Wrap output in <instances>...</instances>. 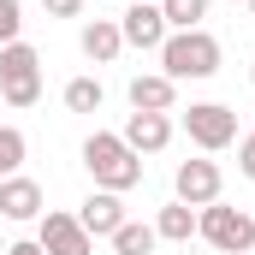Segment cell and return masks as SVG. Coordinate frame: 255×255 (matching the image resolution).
Segmentation results:
<instances>
[{"mask_svg": "<svg viewBox=\"0 0 255 255\" xmlns=\"http://www.w3.org/2000/svg\"><path fill=\"white\" fill-rule=\"evenodd\" d=\"M83 166H89L95 190H113V196H125V190L142 184V154H130V142L119 136V130H89Z\"/></svg>", "mask_w": 255, "mask_h": 255, "instance_id": "1", "label": "cell"}, {"mask_svg": "<svg viewBox=\"0 0 255 255\" xmlns=\"http://www.w3.org/2000/svg\"><path fill=\"white\" fill-rule=\"evenodd\" d=\"M160 71L172 83H202L220 71V36L214 30H172L160 42Z\"/></svg>", "mask_w": 255, "mask_h": 255, "instance_id": "2", "label": "cell"}, {"mask_svg": "<svg viewBox=\"0 0 255 255\" xmlns=\"http://www.w3.org/2000/svg\"><path fill=\"white\" fill-rule=\"evenodd\" d=\"M196 238L220 255H250L255 250V214L244 208H226V202H208L196 208Z\"/></svg>", "mask_w": 255, "mask_h": 255, "instance_id": "3", "label": "cell"}, {"mask_svg": "<svg viewBox=\"0 0 255 255\" xmlns=\"http://www.w3.org/2000/svg\"><path fill=\"white\" fill-rule=\"evenodd\" d=\"M0 101L6 107H36L42 101V54L30 42L0 48Z\"/></svg>", "mask_w": 255, "mask_h": 255, "instance_id": "4", "label": "cell"}, {"mask_svg": "<svg viewBox=\"0 0 255 255\" xmlns=\"http://www.w3.org/2000/svg\"><path fill=\"white\" fill-rule=\"evenodd\" d=\"M184 136H190L202 154H220V148L238 142V113H232L226 101H190V113H184Z\"/></svg>", "mask_w": 255, "mask_h": 255, "instance_id": "5", "label": "cell"}, {"mask_svg": "<svg viewBox=\"0 0 255 255\" xmlns=\"http://www.w3.org/2000/svg\"><path fill=\"white\" fill-rule=\"evenodd\" d=\"M226 190V178H220V166L202 154V160H178V172H172V202H184V208H208V202H220Z\"/></svg>", "mask_w": 255, "mask_h": 255, "instance_id": "6", "label": "cell"}, {"mask_svg": "<svg viewBox=\"0 0 255 255\" xmlns=\"http://www.w3.org/2000/svg\"><path fill=\"white\" fill-rule=\"evenodd\" d=\"M36 244H42V255H89V232L77 226V214H65V208H48L42 220H36Z\"/></svg>", "mask_w": 255, "mask_h": 255, "instance_id": "7", "label": "cell"}, {"mask_svg": "<svg viewBox=\"0 0 255 255\" xmlns=\"http://www.w3.org/2000/svg\"><path fill=\"white\" fill-rule=\"evenodd\" d=\"M119 36H125V48H142V54H160V42H166L172 30H166L160 6H142V0H130V12L119 18Z\"/></svg>", "mask_w": 255, "mask_h": 255, "instance_id": "8", "label": "cell"}, {"mask_svg": "<svg viewBox=\"0 0 255 255\" xmlns=\"http://www.w3.org/2000/svg\"><path fill=\"white\" fill-rule=\"evenodd\" d=\"M130 95V113H172V101H178V83L166 77V71H136L125 83Z\"/></svg>", "mask_w": 255, "mask_h": 255, "instance_id": "9", "label": "cell"}, {"mask_svg": "<svg viewBox=\"0 0 255 255\" xmlns=\"http://www.w3.org/2000/svg\"><path fill=\"white\" fill-rule=\"evenodd\" d=\"M77 226H83L89 238H113V232L125 226V196L89 190V196H83V208H77Z\"/></svg>", "mask_w": 255, "mask_h": 255, "instance_id": "10", "label": "cell"}, {"mask_svg": "<svg viewBox=\"0 0 255 255\" xmlns=\"http://www.w3.org/2000/svg\"><path fill=\"white\" fill-rule=\"evenodd\" d=\"M48 196L36 178H24V172H12V178H0V220H42L48 208H42Z\"/></svg>", "mask_w": 255, "mask_h": 255, "instance_id": "11", "label": "cell"}, {"mask_svg": "<svg viewBox=\"0 0 255 255\" xmlns=\"http://www.w3.org/2000/svg\"><path fill=\"white\" fill-rule=\"evenodd\" d=\"M119 136L130 142V154H160V148L172 142V119H166V113H130Z\"/></svg>", "mask_w": 255, "mask_h": 255, "instance_id": "12", "label": "cell"}, {"mask_svg": "<svg viewBox=\"0 0 255 255\" xmlns=\"http://www.w3.org/2000/svg\"><path fill=\"white\" fill-rule=\"evenodd\" d=\"M77 48H83V60H95V65H113L119 54H125L119 18H89V24H83V36H77Z\"/></svg>", "mask_w": 255, "mask_h": 255, "instance_id": "13", "label": "cell"}, {"mask_svg": "<svg viewBox=\"0 0 255 255\" xmlns=\"http://www.w3.org/2000/svg\"><path fill=\"white\" fill-rule=\"evenodd\" d=\"M154 238H160V244H184V250H190V238H196V208L166 202V208L154 214Z\"/></svg>", "mask_w": 255, "mask_h": 255, "instance_id": "14", "label": "cell"}, {"mask_svg": "<svg viewBox=\"0 0 255 255\" xmlns=\"http://www.w3.org/2000/svg\"><path fill=\"white\" fill-rule=\"evenodd\" d=\"M154 244H160V238H154L148 220H125V226L113 232V255H154Z\"/></svg>", "mask_w": 255, "mask_h": 255, "instance_id": "15", "label": "cell"}, {"mask_svg": "<svg viewBox=\"0 0 255 255\" xmlns=\"http://www.w3.org/2000/svg\"><path fill=\"white\" fill-rule=\"evenodd\" d=\"M101 101H107L101 77H71V83H65V107H71V113H101Z\"/></svg>", "mask_w": 255, "mask_h": 255, "instance_id": "16", "label": "cell"}, {"mask_svg": "<svg viewBox=\"0 0 255 255\" xmlns=\"http://www.w3.org/2000/svg\"><path fill=\"white\" fill-rule=\"evenodd\" d=\"M160 18H166V30H202L208 0H160Z\"/></svg>", "mask_w": 255, "mask_h": 255, "instance_id": "17", "label": "cell"}, {"mask_svg": "<svg viewBox=\"0 0 255 255\" xmlns=\"http://www.w3.org/2000/svg\"><path fill=\"white\" fill-rule=\"evenodd\" d=\"M24 154H30L24 130H18V125H0V178H12V172L24 166Z\"/></svg>", "mask_w": 255, "mask_h": 255, "instance_id": "18", "label": "cell"}, {"mask_svg": "<svg viewBox=\"0 0 255 255\" xmlns=\"http://www.w3.org/2000/svg\"><path fill=\"white\" fill-rule=\"evenodd\" d=\"M24 42V0H0V48Z\"/></svg>", "mask_w": 255, "mask_h": 255, "instance_id": "19", "label": "cell"}, {"mask_svg": "<svg viewBox=\"0 0 255 255\" xmlns=\"http://www.w3.org/2000/svg\"><path fill=\"white\" fill-rule=\"evenodd\" d=\"M238 172L255 184V130H250V136H238Z\"/></svg>", "mask_w": 255, "mask_h": 255, "instance_id": "20", "label": "cell"}, {"mask_svg": "<svg viewBox=\"0 0 255 255\" xmlns=\"http://www.w3.org/2000/svg\"><path fill=\"white\" fill-rule=\"evenodd\" d=\"M48 18H83V0H42Z\"/></svg>", "mask_w": 255, "mask_h": 255, "instance_id": "21", "label": "cell"}, {"mask_svg": "<svg viewBox=\"0 0 255 255\" xmlns=\"http://www.w3.org/2000/svg\"><path fill=\"white\" fill-rule=\"evenodd\" d=\"M6 255H42V244H36V238H24V244H6Z\"/></svg>", "mask_w": 255, "mask_h": 255, "instance_id": "22", "label": "cell"}, {"mask_svg": "<svg viewBox=\"0 0 255 255\" xmlns=\"http://www.w3.org/2000/svg\"><path fill=\"white\" fill-rule=\"evenodd\" d=\"M250 83H255V60H250Z\"/></svg>", "mask_w": 255, "mask_h": 255, "instance_id": "23", "label": "cell"}, {"mask_svg": "<svg viewBox=\"0 0 255 255\" xmlns=\"http://www.w3.org/2000/svg\"><path fill=\"white\" fill-rule=\"evenodd\" d=\"M142 6H160V0H142Z\"/></svg>", "mask_w": 255, "mask_h": 255, "instance_id": "24", "label": "cell"}, {"mask_svg": "<svg viewBox=\"0 0 255 255\" xmlns=\"http://www.w3.org/2000/svg\"><path fill=\"white\" fill-rule=\"evenodd\" d=\"M232 6H250V0H232Z\"/></svg>", "mask_w": 255, "mask_h": 255, "instance_id": "25", "label": "cell"}, {"mask_svg": "<svg viewBox=\"0 0 255 255\" xmlns=\"http://www.w3.org/2000/svg\"><path fill=\"white\" fill-rule=\"evenodd\" d=\"M250 18H255V0H250Z\"/></svg>", "mask_w": 255, "mask_h": 255, "instance_id": "26", "label": "cell"}]
</instances>
